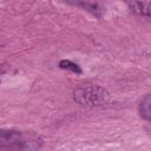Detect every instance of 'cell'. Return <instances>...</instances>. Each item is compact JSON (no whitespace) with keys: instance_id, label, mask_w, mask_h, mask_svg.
I'll use <instances>...</instances> for the list:
<instances>
[{"instance_id":"cell-1","label":"cell","mask_w":151,"mask_h":151,"mask_svg":"<svg viewBox=\"0 0 151 151\" xmlns=\"http://www.w3.org/2000/svg\"><path fill=\"white\" fill-rule=\"evenodd\" d=\"M42 140L32 132L0 130V147L5 151H39Z\"/></svg>"},{"instance_id":"cell-2","label":"cell","mask_w":151,"mask_h":151,"mask_svg":"<svg viewBox=\"0 0 151 151\" xmlns=\"http://www.w3.org/2000/svg\"><path fill=\"white\" fill-rule=\"evenodd\" d=\"M73 99L84 106H99L109 101V92L97 85H87L78 87L73 92Z\"/></svg>"},{"instance_id":"cell-3","label":"cell","mask_w":151,"mask_h":151,"mask_svg":"<svg viewBox=\"0 0 151 151\" xmlns=\"http://www.w3.org/2000/svg\"><path fill=\"white\" fill-rule=\"evenodd\" d=\"M129 7L137 14L143 15L149 18L150 17V7H151V2L150 1H134V2H130Z\"/></svg>"},{"instance_id":"cell-4","label":"cell","mask_w":151,"mask_h":151,"mask_svg":"<svg viewBox=\"0 0 151 151\" xmlns=\"http://www.w3.org/2000/svg\"><path fill=\"white\" fill-rule=\"evenodd\" d=\"M150 103H151V98H150V94H146L142 101L139 103L138 105V111H139V114L142 118H144L145 120H150Z\"/></svg>"},{"instance_id":"cell-5","label":"cell","mask_w":151,"mask_h":151,"mask_svg":"<svg viewBox=\"0 0 151 151\" xmlns=\"http://www.w3.org/2000/svg\"><path fill=\"white\" fill-rule=\"evenodd\" d=\"M79 6L84 7L86 11L91 12L93 15H96L97 18H100L101 17V13H103V8L98 5V4H92V2H78Z\"/></svg>"},{"instance_id":"cell-6","label":"cell","mask_w":151,"mask_h":151,"mask_svg":"<svg viewBox=\"0 0 151 151\" xmlns=\"http://www.w3.org/2000/svg\"><path fill=\"white\" fill-rule=\"evenodd\" d=\"M59 66H60V68L70 70V71H72V72L77 73V74H80V73H81V68H80L76 63H73V61H71V60H68V59L60 60Z\"/></svg>"}]
</instances>
